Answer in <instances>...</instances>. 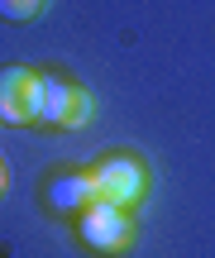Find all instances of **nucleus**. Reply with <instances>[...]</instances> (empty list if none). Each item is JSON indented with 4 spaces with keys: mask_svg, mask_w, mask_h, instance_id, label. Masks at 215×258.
Masks as SVG:
<instances>
[{
    "mask_svg": "<svg viewBox=\"0 0 215 258\" xmlns=\"http://www.w3.org/2000/svg\"><path fill=\"white\" fill-rule=\"evenodd\" d=\"M91 186H96V201H110L120 211H129L144 191H149V172H144L139 158L129 153H110L91 167Z\"/></svg>",
    "mask_w": 215,
    "mask_h": 258,
    "instance_id": "obj_1",
    "label": "nucleus"
},
{
    "mask_svg": "<svg viewBox=\"0 0 215 258\" xmlns=\"http://www.w3.org/2000/svg\"><path fill=\"white\" fill-rule=\"evenodd\" d=\"M77 234H82V244L96 249V253H124L129 239H134V220H129V211H120V206H110V201H91L77 215Z\"/></svg>",
    "mask_w": 215,
    "mask_h": 258,
    "instance_id": "obj_2",
    "label": "nucleus"
},
{
    "mask_svg": "<svg viewBox=\"0 0 215 258\" xmlns=\"http://www.w3.org/2000/svg\"><path fill=\"white\" fill-rule=\"evenodd\" d=\"M38 105H43V86L34 67H0V124H34Z\"/></svg>",
    "mask_w": 215,
    "mask_h": 258,
    "instance_id": "obj_3",
    "label": "nucleus"
},
{
    "mask_svg": "<svg viewBox=\"0 0 215 258\" xmlns=\"http://www.w3.org/2000/svg\"><path fill=\"white\" fill-rule=\"evenodd\" d=\"M38 86H43V105H38V124H62L72 120L77 101H82V86H72L57 72H38Z\"/></svg>",
    "mask_w": 215,
    "mask_h": 258,
    "instance_id": "obj_4",
    "label": "nucleus"
},
{
    "mask_svg": "<svg viewBox=\"0 0 215 258\" xmlns=\"http://www.w3.org/2000/svg\"><path fill=\"white\" fill-rule=\"evenodd\" d=\"M91 201H96L91 172H57L48 182V211H57V215H82Z\"/></svg>",
    "mask_w": 215,
    "mask_h": 258,
    "instance_id": "obj_5",
    "label": "nucleus"
},
{
    "mask_svg": "<svg viewBox=\"0 0 215 258\" xmlns=\"http://www.w3.org/2000/svg\"><path fill=\"white\" fill-rule=\"evenodd\" d=\"M43 5H48V0H0V15L15 19V24H24V19H38V15H43Z\"/></svg>",
    "mask_w": 215,
    "mask_h": 258,
    "instance_id": "obj_6",
    "label": "nucleus"
},
{
    "mask_svg": "<svg viewBox=\"0 0 215 258\" xmlns=\"http://www.w3.org/2000/svg\"><path fill=\"white\" fill-rule=\"evenodd\" d=\"M5 182H10V172H5V163H0V196H5Z\"/></svg>",
    "mask_w": 215,
    "mask_h": 258,
    "instance_id": "obj_7",
    "label": "nucleus"
}]
</instances>
